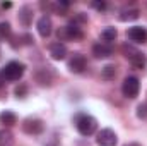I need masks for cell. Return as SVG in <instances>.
I'll list each match as a JSON object with an SVG mask.
<instances>
[{"label": "cell", "mask_w": 147, "mask_h": 146, "mask_svg": "<svg viewBox=\"0 0 147 146\" xmlns=\"http://www.w3.org/2000/svg\"><path fill=\"white\" fill-rule=\"evenodd\" d=\"M75 127H77V131H79L80 136H86L87 138V136L94 134V131L98 127V122L91 115H79L75 119Z\"/></svg>", "instance_id": "obj_1"}, {"label": "cell", "mask_w": 147, "mask_h": 146, "mask_svg": "<svg viewBox=\"0 0 147 146\" xmlns=\"http://www.w3.org/2000/svg\"><path fill=\"white\" fill-rule=\"evenodd\" d=\"M24 64L21 62H9L3 69H2V76H3V81H19L24 74Z\"/></svg>", "instance_id": "obj_2"}, {"label": "cell", "mask_w": 147, "mask_h": 146, "mask_svg": "<svg viewBox=\"0 0 147 146\" xmlns=\"http://www.w3.org/2000/svg\"><path fill=\"white\" fill-rule=\"evenodd\" d=\"M121 50H123V53H125V57L130 60V64L134 65V67H139V69H142L144 65H146V57L137 50V48H134L132 45H123L121 46Z\"/></svg>", "instance_id": "obj_3"}, {"label": "cell", "mask_w": 147, "mask_h": 146, "mask_svg": "<svg viewBox=\"0 0 147 146\" xmlns=\"http://www.w3.org/2000/svg\"><path fill=\"white\" fill-rule=\"evenodd\" d=\"M139 91H140V83H139V79H137L135 76L125 77V81H123V84H121V93H123V96H127V98H135V96L139 95Z\"/></svg>", "instance_id": "obj_4"}, {"label": "cell", "mask_w": 147, "mask_h": 146, "mask_svg": "<svg viewBox=\"0 0 147 146\" xmlns=\"http://www.w3.org/2000/svg\"><path fill=\"white\" fill-rule=\"evenodd\" d=\"M22 131H24L26 134H31V136L41 134V132L45 131V122H43L41 119H33V117H29V119H26V120L22 122Z\"/></svg>", "instance_id": "obj_5"}, {"label": "cell", "mask_w": 147, "mask_h": 146, "mask_svg": "<svg viewBox=\"0 0 147 146\" xmlns=\"http://www.w3.org/2000/svg\"><path fill=\"white\" fill-rule=\"evenodd\" d=\"M80 38H82V31L75 23H70L69 26H63L62 29H58L60 43H62V40H80Z\"/></svg>", "instance_id": "obj_6"}, {"label": "cell", "mask_w": 147, "mask_h": 146, "mask_svg": "<svg viewBox=\"0 0 147 146\" xmlns=\"http://www.w3.org/2000/svg\"><path fill=\"white\" fill-rule=\"evenodd\" d=\"M96 143H98V146H116L118 136H116V132L113 129H101L98 132Z\"/></svg>", "instance_id": "obj_7"}, {"label": "cell", "mask_w": 147, "mask_h": 146, "mask_svg": "<svg viewBox=\"0 0 147 146\" xmlns=\"http://www.w3.org/2000/svg\"><path fill=\"white\" fill-rule=\"evenodd\" d=\"M86 65H87V62H86V57L82 53H74L69 59V69L74 74H80L86 69Z\"/></svg>", "instance_id": "obj_8"}, {"label": "cell", "mask_w": 147, "mask_h": 146, "mask_svg": "<svg viewBox=\"0 0 147 146\" xmlns=\"http://www.w3.org/2000/svg\"><path fill=\"white\" fill-rule=\"evenodd\" d=\"M127 36L134 43H146L147 41V29L142 26H134L127 31Z\"/></svg>", "instance_id": "obj_9"}, {"label": "cell", "mask_w": 147, "mask_h": 146, "mask_svg": "<svg viewBox=\"0 0 147 146\" xmlns=\"http://www.w3.org/2000/svg\"><path fill=\"white\" fill-rule=\"evenodd\" d=\"M50 55H51L53 60H63L67 57V46L63 43H60V41L51 43L50 45Z\"/></svg>", "instance_id": "obj_10"}, {"label": "cell", "mask_w": 147, "mask_h": 146, "mask_svg": "<svg viewBox=\"0 0 147 146\" xmlns=\"http://www.w3.org/2000/svg\"><path fill=\"white\" fill-rule=\"evenodd\" d=\"M111 53H113V48L108 43H96L92 46V55L96 59H108L111 57Z\"/></svg>", "instance_id": "obj_11"}, {"label": "cell", "mask_w": 147, "mask_h": 146, "mask_svg": "<svg viewBox=\"0 0 147 146\" xmlns=\"http://www.w3.org/2000/svg\"><path fill=\"white\" fill-rule=\"evenodd\" d=\"M34 79L41 86H50L51 84V72L48 67H39L34 71Z\"/></svg>", "instance_id": "obj_12"}, {"label": "cell", "mask_w": 147, "mask_h": 146, "mask_svg": "<svg viewBox=\"0 0 147 146\" xmlns=\"http://www.w3.org/2000/svg\"><path fill=\"white\" fill-rule=\"evenodd\" d=\"M38 33L43 38H48L51 35V19L48 16H43L39 21H38Z\"/></svg>", "instance_id": "obj_13"}, {"label": "cell", "mask_w": 147, "mask_h": 146, "mask_svg": "<svg viewBox=\"0 0 147 146\" xmlns=\"http://www.w3.org/2000/svg\"><path fill=\"white\" fill-rule=\"evenodd\" d=\"M33 9L29 7V5H24V7H21V10H19V23L22 24V26H31V23H33Z\"/></svg>", "instance_id": "obj_14"}, {"label": "cell", "mask_w": 147, "mask_h": 146, "mask_svg": "<svg viewBox=\"0 0 147 146\" xmlns=\"http://www.w3.org/2000/svg\"><path fill=\"white\" fill-rule=\"evenodd\" d=\"M118 19H120V21H123V23L135 21V19H139V10H137V9H123V10L120 12Z\"/></svg>", "instance_id": "obj_15"}, {"label": "cell", "mask_w": 147, "mask_h": 146, "mask_svg": "<svg viewBox=\"0 0 147 146\" xmlns=\"http://www.w3.org/2000/svg\"><path fill=\"white\" fill-rule=\"evenodd\" d=\"M16 122H17V117H16L14 112L3 110V112L0 113V124H3V126H14Z\"/></svg>", "instance_id": "obj_16"}, {"label": "cell", "mask_w": 147, "mask_h": 146, "mask_svg": "<svg viewBox=\"0 0 147 146\" xmlns=\"http://www.w3.org/2000/svg\"><path fill=\"white\" fill-rule=\"evenodd\" d=\"M0 146H14V134L7 129L0 131Z\"/></svg>", "instance_id": "obj_17"}, {"label": "cell", "mask_w": 147, "mask_h": 146, "mask_svg": "<svg viewBox=\"0 0 147 146\" xmlns=\"http://www.w3.org/2000/svg\"><path fill=\"white\" fill-rule=\"evenodd\" d=\"M118 36V31L115 29V28H105L103 31H101V38H103V41H115V38Z\"/></svg>", "instance_id": "obj_18"}, {"label": "cell", "mask_w": 147, "mask_h": 146, "mask_svg": "<svg viewBox=\"0 0 147 146\" xmlns=\"http://www.w3.org/2000/svg\"><path fill=\"white\" fill-rule=\"evenodd\" d=\"M101 76H103V79H108V81H111V79H115V76H116V67L115 65H105L103 69H101Z\"/></svg>", "instance_id": "obj_19"}, {"label": "cell", "mask_w": 147, "mask_h": 146, "mask_svg": "<svg viewBox=\"0 0 147 146\" xmlns=\"http://www.w3.org/2000/svg\"><path fill=\"white\" fill-rule=\"evenodd\" d=\"M10 36V24L9 23H0V40Z\"/></svg>", "instance_id": "obj_20"}, {"label": "cell", "mask_w": 147, "mask_h": 146, "mask_svg": "<svg viewBox=\"0 0 147 146\" xmlns=\"http://www.w3.org/2000/svg\"><path fill=\"white\" fill-rule=\"evenodd\" d=\"M137 117L142 119V120L147 119V103H140V105L137 107Z\"/></svg>", "instance_id": "obj_21"}, {"label": "cell", "mask_w": 147, "mask_h": 146, "mask_svg": "<svg viewBox=\"0 0 147 146\" xmlns=\"http://www.w3.org/2000/svg\"><path fill=\"white\" fill-rule=\"evenodd\" d=\"M92 7L98 10H105L106 9V2H92Z\"/></svg>", "instance_id": "obj_22"}, {"label": "cell", "mask_w": 147, "mask_h": 146, "mask_svg": "<svg viewBox=\"0 0 147 146\" xmlns=\"http://www.w3.org/2000/svg\"><path fill=\"white\" fill-rule=\"evenodd\" d=\"M127 146H139L137 143H132V145H127Z\"/></svg>", "instance_id": "obj_23"}]
</instances>
